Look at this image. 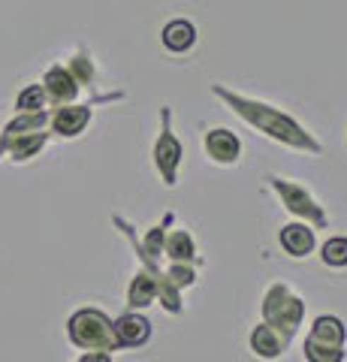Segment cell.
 <instances>
[{
    "mask_svg": "<svg viewBox=\"0 0 347 362\" xmlns=\"http://www.w3.org/2000/svg\"><path fill=\"white\" fill-rule=\"evenodd\" d=\"M211 94H215L236 118H242L248 127H254L260 136H266L269 142L281 145V148H290V151H299V154H308V157L323 154V142L299 118L290 115L287 109L266 103V100L248 97V94L233 90L227 85H211Z\"/></svg>",
    "mask_w": 347,
    "mask_h": 362,
    "instance_id": "cell-1",
    "label": "cell"
},
{
    "mask_svg": "<svg viewBox=\"0 0 347 362\" xmlns=\"http://www.w3.org/2000/svg\"><path fill=\"white\" fill-rule=\"evenodd\" d=\"M260 320L293 341L305 323V299L284 281H272L260 299Z\"/></svg>",
    "mask_w": 347,
    "mask_h": 362,
    "instance_id": "cell-2",
    "label": "cell"
},
{
    "mask_svg": "<svg viewBox=\"0 0 347 362\" xmlns=\"http://www.w3.org/2000/svg\"><path fill=\"white\" fill-rule=\"evenodd\" d=\"M263 181H266V187L275 194V199L281 202V209L287 214H293V221H305L308 226H314V230H327L329 226L327 206H320V199L311 194L305 185H299L296 178H284L278 173H269Z\"/></svg>",
    "mask_w": 347,
    "mask_h": 362,
    "instance_id": "cell-3",
    "label": "cell"
},
{
    "mask_svg": "<svg viewBox=\"0 0 347 362\" xmlns=\"http://www.w3.org/2000/svg\"><path fill=\"white\" fill-rule=\"evenodd\" d=\"M66 341L76 350H106V354H115V332H112V317L103 308H94V305H85V308H76L66 317Z\"/></svg>",
    "mask_w": 347,
    "mask_h": 362,
    "instance_id": "cell-4",
    "label": "cell"
},
{
    "mask_svg": "<svg viewBox=\"0 0 347 362\" xmlns=\"http://www.w3.org/2000/svg\"><path fill=\"white\" fill-rule=\"evenodd\" d=\"M112 226L124 235L127 239V245L133 247V257H136V263H139V269H145L148 275L158 281V302H160V308L166 311V314H172V317H178L184 311V293L178 290L170 278H166V272H163V266H160V259H154V257H148L139 247V235H136V226H133L124 214H112Z\"/></svg>",
    "mask_w": 347,
    "mask_h": 362,
    "instance_id": "cell-5",
    "label": "cell"
},
{
    "mask_svg": "<svg viewBox=\"0 0 347 362\" xmlns=\"http://www.w3.org/2000/svg\"><path fill=\"white\" fill-rule=\"evenodd\" d=\"M347 326L335 314H317L302 341L305 362H344L347 359Z\"/></svg>",
    "mask_w": 347,
    "mask_h": 362,
    "instance_id": "cell-6",
    "label": "cell"
},
{
    "mask_svg": "<svg viewBox=\"0 0 347 362\" xmlns=\"http://www.w3.org/2000/svg\"><path fill=\"white\" fill-rule=\"evenodd\" d=\"M172 106H160V130L158 139L151 145V163L154 173L160 175L163 187H178V175H182V163H184V145L178 139V133L172 127Z\"/></svg>",
    "mask_w": 347,
    "mask_h": 362,
    "instance_id": "cell-7",
    "label": "cell"
},
{
    "mask_svg": "<svg viewBox=\"0 0 347 362\" xmlns=\"http://www.w3.org/2000/svg\"><path fill=\"white\" fill-rule=\"evenodd\" d=\"M124 90H115V94H100L91 103H70V106H58L54 112H49V133L61 136V139H76L82 136L94 121V106L97 103H115V100H124Z\"/></svg>",
    "mask_w": 347,
    "mask_h": 362,
    "instance_id": "cell-8",
    "label": "cell"
},
{
    "mask_svg": "<svg viewBox=\"0 0 347 362\" xmlns=\"http://www.w3.org/2000/svg\"><path fill=\"white\" fill-rule=\"evenodd\" d=\"M203 151L215 166H239L242 160V139L230 127H208L203 133Z\"/></svg>",
    "mask_w": 347,
    "mask_h": 362,
    "instance_id": "cell-9",
    "label": "cell"
},
{
    "mask_svg": "<svg viewBox=\"0 0 347 362\" xmlns=\"http://www.w3.org/2000/svg\"><path fill=\"white\" fill-rule=\"evenodd\" d=\"M112 332L118 350H136L151 341V320L142 311H124L112 320Z\"/></svg>",
    "mask_w": 347,
    "mask_h": 362,
    "instance_id": "cell-10",
    "label": "cell"
},
{
    "mask_svg": "<svg viewBox=\"0 0 347 362\" xmlns=\"http://www.w3.org/2000/svg\"><path fill=\"white\" fill-rule=\"evenodd\" d=\"M278 245L290 259H305L317 251V230L305 221H290L278 230Z\"/></svg>",
    "mask_w": 347,
    "mask_h": 362,
    "instance_id": "cell-11",
    "label": "cell"
},
{
    "mask_svg": "<svg viewBox=\"0 0 347 362\" xmlns=\"http://www.w3.org/2000/svg\"><path fill=\"white\" fill-rule=\"evenodd\" d=\"M42 90H46V100L49 106H70L76 103V97H79V82L70 76V70H66L64 64H52L46 73H42Z\"/></svg>",
    "mask_w": 347,
    "mask_h": 362,
    "instance_id": "cell-12",
    "label": "cell"
},
{
    "mask_svg": "<svg viewBox=\"0 0 347 362\" xmlns=\"http://www.w3.org/2000/svg\"><path fill=\"white\" fill-rule=\"evenodd\" d=\"M287 347H290L287 338L278 332V329H272V326H266L263 320L257 323L254 329H251V335H248V350H251L257 359H263V362L281 359L287 354Z\"/></svg>",
    "mask_w": 347,
    "mask_h": 362,
    "instance_id": "cell-13",
    "label": "cell"
},
{
    "mask_svg": "<svg viewBox=\"0 0 347 362\" xmlns=\"http://www.w3.org/2000/svg\"><path fill=\"white\" fill-rule=\"evenodd\" d=\"M196 25L190 18H170L160 28V45L170 54H187L196 45Z\"/></svg>",
    "mask_w": 347,
    "mask_h": 362,
    "instance_id": "cell-14",
    "label": "cell"
},
{
    "mask_svg": "<svg viewBox=\"0 0 347 362\" xmlns=\"http://www.w3.org/2000/svg\"><path fill=\"white\" fill-rule=\"evenodd\" d=\"M163 257L170 263H190V266H203V257H199V247L194 233L178 226V230L166 233V242H163Z\"/></svg>",
    "mask_w": 347,
    "mask_h": 362,
    "instance_id": "cell-15",
    "label": "cell"
},
{
    "mask_svg": "<svg viewBox=\"0 0 347 362\" xmlns=\"http://www.w3.org/2000/svg\"><path fill=\"white\" fill-rule=\"evenodd\" d=\"M33 130H49V109L46 112H16V118H9L4 124V130H0V160H4V151L9 142Z\"/></svg>",
    "mask_w": 347,
    "mask_h": 362,
    "instance_id": "cell-16",
    "label": "cell"
},
{
    "mask_svg": "<svg viewBox=\"0 0 347 362\" xmlns=\"http://www.w3.org/2000/svg\"><path fill=\"white\" fill-rule=\"evenodd\" d=\"M52 139V133L49 130H33V133H25V136H18V139H13L6 145V151L4 157H9L13 163H28L33 160V157H40L42 148L49 145Z\"/></svg>",
    "mask_w": 347,
    "mask_h": 362,
    "instance_id": "cell-17",
    "label": "cell"
},
{
    "mask_svg": "<svg viewBox=\"0 0 347 362\" xmlns=\"http://www.w3.org/2000/svg\"><path fill=\"white\" fill-rule=\"evenodd\" d=\"M158 302V281L145 269H136V275L127 284V311H145Z\"/></svg>",
    "mask_w": 347,
    "mask_h": 362,
    "instance_id": "cell-18",
    "label": "cell"
},
{
    "mask_svg": "<svg viewBox=\"0 0 347 362\" xmlns=\"http://www.w3.org/2000/svg\"><path fill=\"white\" fill-rule=\"evenodd\" d=\"M64 66L70 70V76L76 78V82H79V88H94L97 85V64H94L91 52H88L85 45H79Z\"/></svg>",
    "mask_w": 347,
    "mask_h": 362,
    "instance_id": "cell-19",
    "label": "cell"
},
{
    "mask_svg": "<svg viewBox=\"0 0 347 362\" xmlns=\"http://www.w3.org/2000/svg\"><path fill=\"white\" fill-rule=\"evenodd\" d=\"M172 221H175V214H172V211H166L160 223H151L148 230L139 235V247H142V251L148 254V257L163 259V242H166V233H170Z\"/></svg>",
    "mask_w": 347,
    "mask_h": 362,
    "instance_id": "cell-20",
    "label": "cell"
},
{
    "mask_svg": "<svg viewBox=\"0 0 347 362\" xmlns=\"http://www.w3.org/2000/svg\"><path fill=\"white\" fill-rule=\"evenodd\" d=\"M317 251L320 263L327 269H347V235H329Z\"/></svg>",
    "mask_w": 347,
    "mask_h": 362,
    "instance_id": "cell-21",
    "label": "cell"
},
{
    "mask_svg": "<svg viewBox=\"0 0 347 362\" xmlns=\"http://www.w3.org/2000/svg\"><path fill=\"white\" fill-rule=\"evenodd\" d=\"M49 109V100H46V90L42 85H25L16 94V112H46Z\"/></svg>",
    "mask_w": 347,
    "mask_h": 362,
    "instance_id": "cell-22",
    "label": "cell"
},
{
    "mask_svg": "<svg viewBox=\"0 0 347 362\" xmlns=\"http://www.w3.org/2000/svg\"><path fill=\"white\" fill-rule=\"evenodd\" d=\"M196 269H199V266H190V263H166V266H163L166 278H170L182 293L196 284V278H199V275H196Z\"/></svg>",
    "mask_w": 347,
    "mask_h": 362,
    "instance_id": "cell-23",
    "label": "cell"
},
{
    "mask_svg": "<svg viewBox=\"0 0 347 362\" xmlns=\"http://www.w3.org/2000/svg\"><path fill=\"white\" fill-rule=\"evenodd\" d=\"M76 362H112V354H106V350H82Z\"/></svg>",
    "mask_w": 347,
    "mask_h": 362,
    "instance_id": "cell-24",
    "label": "cell"
}]
</instances>
